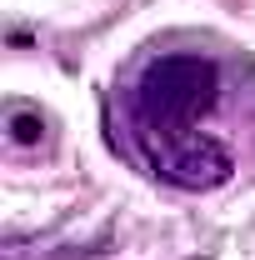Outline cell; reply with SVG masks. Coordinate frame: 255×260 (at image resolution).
Returning a JSON list of instances; mask_svg holds the SVG:
<instances>
[{
    "label": "cell",
    "mask_w": 255,
    "mask_h": 260,
    "mask_svg": "<svg viewBox=\"0 0 255 260\" xmlns=\"http://www.w3.org/2000/svg\"><path fill=\"white\" fill-rule=\"evenodd\" d=\"M220 90L215 65L200 55H160L135 80V125L140 130H170L195 125Z\"/></svg>",
    "instance_id": "1"
},
{
    "label": "cell",
    "mask_w": 255,
    "mask_h": 260,
    "mask_svg": "<svg viewBox=\"0 0 255 260\" xmlns=\"http://www.w3.org/2000/svg\"><path fill=\"white\" fill-rule=\"evenodd\" d=\"M140 145H145L150 165L180 190H210V185H220L230 175V150L195 125L140 130Z\"/></svg>",
    "instance_id": "2"
},
{
    "label": "cell",
    "mask_w": 255,
    "mask_h": 260,
    "mask_svg": "<svg viewBox=\"0 0 255 260\" xmlns=\"http://www.w3.org/2000/svg\"><path fill=\"white\" fill-rule=\"evenodd\" d=\"M15 140H20V145L40 140V120H30V115H15Z\"/></svg>",
    "instance_id": "3"
}]
</instances>
